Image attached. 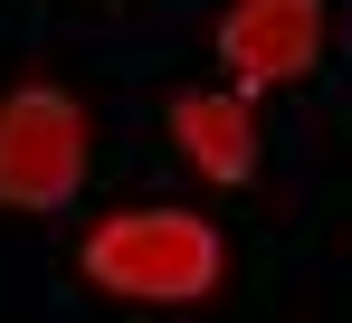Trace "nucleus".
<instances>
[{
    "label": "nucleus",
    "instance_id": "obj_3",
    "mask_svg": "<svg viewBox=\"0 0 352 323\" xmlns=\"http://www.w3.org/2000/svg\"><path fill=\"white\" fill-rule=\"evenodd\" d=\"M324 38V0H238L219 19V57L238 67V86H286L314 67Z\"/></svg>",
    "mask_w": 352,
    "mask_h": 323
},
{
    "label": "nucleus",
    "instance_id": "obj_4",
    "mask_svg": "<svg viewBox=\"0 0 352 323\" xmlns=\"http://www.w3.org/2000/svg\"><path fill=\"white\" fill-rule=\"evenodd\" d=\"M172 133H181V153L200 162L210 181H248V162H257L248 105H238V96H181V105H172Z\"/></svg>",
    "mask_w": 352,
    "mask_h": 323
},
{
    "label": "nucleus",
    "instance_id": "obj_2",
    "mask_svg": "<svg viewBox=\"0 0 352 323\" xmlns=\"http://www.w3.org/2000/svg\"><path fill=\"white\" fill-rule=\"evenodd\" d=\"M86 171V114L58 86H19L0 105V200L10 210H58Z\"/></svg>",
    "mask_w": 352,
    "mask_h": 323
},
{
    "label": "nucleus",
    "instance_id": "obj_1",
    "mask_svg": "<svg viewBox=\"0 0 352 323\" xmlns=\"http://www.w3.org/2000/svg\"><path fill=\"white\" fill-rule=\"evenodd\" d=\"M86 276L105 295H133V304H190L219 285V238L181 210H133L86 238Z\"/></svg>",
    "mask_w": 352,
    "mask_h": 323
}]
</instances>
